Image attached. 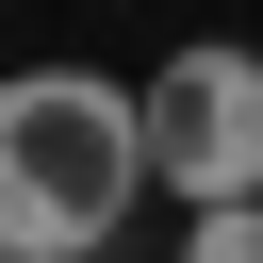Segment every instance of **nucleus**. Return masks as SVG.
Wrapping results in <instances>:
<instances>
[{
  "label": "nucleus",
  "mask_w": 263,
  "mask_h": 263,
  "mask_svg": "<svg viewBox=\"0 0 263 263\" xmlns=\"http://www.w3.org/2000/svg\"><path fill=\"white\" fill-rule=\"evenodd\" d=\"M132 99L82 82V66H33L0 82V263H66L132 214Z\"/></svg>",
  "instance_id": "nucleus-1"
},
{
  "label": "nucleus",
  "mask_w": 263,
  "mask_h": 263,
  "mask_svg": "<svg viewBox=\"0 0 263 263\" xmlns=\"http://www.w3.org/2000/svg\"><path fill=\"white\" fill-rule=\"evenodd\" d=\"M132 164L181 181L197 214H214V197H263V66H247V49H181V66L132 99Z\"/></svg>",
  "instance_id": "nucleus-2"
},
{
  "label": "nucleus",
  "mask_w": 263,
  "mask_h": 263,
  "mask_svg": "<svg viewBox=\"0 0 263 263\" xmlns=\"http://www.w3.org/2000/svg\"><path fill=\"white\" fill-rule=\"evenodd\" d=\"M181 263H263V197H214V214H197V247H181Z\"/></svg>",
  "instance_id": "nucleus-3"
}]
</instances>
